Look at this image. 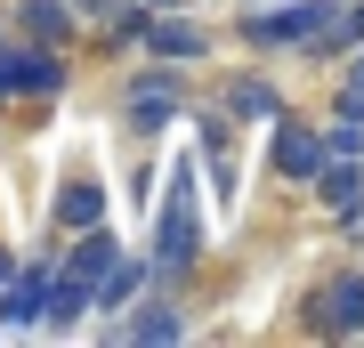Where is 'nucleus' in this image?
Returning <instances> with one entry per match:
<instances>
[{
	"label": "nucleus",
	"mask_w": 364,
	"mask_h": 348,
	"mask_svg": "<svg viewBox=\"0 0 364 348\" xmlns=\"http://www.w3.org/2000/svg\"><path fill=\"white\" fill-rule=\"evenodd\" d=\"M203 243V227H195V170H178L170 179V203H162V227H154V268H186Z\"/></svg>",
	"instance_id": "f257e3e1"
},
{
	"label": "nucleus",
	"mask_w": 364,
	"mask_h": 348,
	"mask_svg": "<svg viewBox=\"0 0 364 348\" xmlns=\"http://www.w3.org/2000/svg\"><path fill=\"white\" fill-rule=\"evenodd\" d=\"M332 25V9H324V0H308V9H284V16H251V41H259V49H284V41H316V33H324Z\"/></svg>",
	"instance_id": "f03ea898"
},
{
	"label": "nucleus",
	"mask_w": 364,
	"mask_h": 348,
	"mask_svg": "<svg viewBox=\"0 0 364 348\" xmlns=\"http://www.w3.org/2000/svg\"><path fill=\"white\" fill-rule=\"evenodd\" d=\"M41 300H49V275H9V284H0V324H16V332H25V324H41Z\"/></svg>",
	"instance_id": "7ed1b4c3"
},
{
	"label": "nucleus",
	"mask_w": 364,
	"mask_h": 348,
	"mask_svg": "<svg viewBox=\"0 0 364 348\" xmlns=\"http://www.w3.org/2000/svg\"><path fill=\"white\" fill-rule=\"evenodd\" d=\"M138 41H146L154 57H178V65L203 57V33H195V25H170V16H138Z\"/></svg>",
	"instance_id": "20e7f679"
},
{
	"label": "nucleus",
	"mask_w": 364,
	"mask_h": 348,
	"mask_svg": "<svg viewBox=\"0 0 364 348\" xmlns=\"http://www.w3.org/2000/svg\"><path fill=\"white\" fill-rule=\"evenodd\" d=\"M324 332H340V340L364 332V275H340V284L324 292Z\"/></svg>",
	"instance_id": "39448f33"
},
{
	"label": "nucleus",
	"mask_w": 364,
	"mask_h": 348,
	"mask_svg": "<svg viewBox=\"0 0 364 348\" xmlns=\"http://www.w3.org/2000/svg\"><path fill=\"white\" fill-rule=\"evenodd\" d=\"M114 259H122V243H114V235H105V227H81V243H73V268H65V275H73V284H97Z\"/></svg>",
	"instance_id": "423d86ee"
},
{
	"label": "nucleus",
	"mask_w": 364,
	"mask_h": 348,
	"mask_svg": "<svg viewBox=\"0 0 364 348\" xmlns=\"http://www.w3.org/2000/svg\"><path fill=\"white\" fill-rule=\"evenodd\" d=\"M170 114H178V90L170 81H130V122L138 130H162Z\"/></svg>",
	"instance_id": "0eeeda50"
},
{
	"label": "nucleus",
	"mask_w": 364,
	"mask_h": 348,
	"mask_svg": "<svg viewBox=\"0 0 364 348\" xmlns=\"http://www.w3.org/2000/svg\"><path fill=\"white\" fill-rule=\"evenodd\" d=\"M16 16H25V33L41 41V49H57V41L73 33V16H65V0H25V9H16Z\"/></svg>",
	"instance_id": "6e6552de"
},
{
	"label": "nucleus",
	"mask_w": 364,
	"mask_h": 348,
	"mask_svg": "<svg viewBox=\"0 0 364 348\" xmlns=\"http://www.w3.org/2000/svg\"><path fill=\"white\" fill-rule=\"evenodd\" d=\"M275 170H299V179H316V170H324V146H316L308 130H291V122H284V138H275Z\"/></svg>",
	"instance_id": "1a4fd4ad"
},
{
	"label": "nucleus",
	"mask_w": 364,
	"mask_h": 348,
	"mask_svg": "<svg viewBox=\"0 0 364 348\" xmlns=\"http://www.w3.org/2000/svg\"><path fill=\"white\" fill-rule=\"evenodd\" d=\"M57 219H65V227H97V219H105V194H97L90 179H73L65 194H57Z\"/></svg>",
	"instance_id": "9d476101"
},
{
	"label": "nucleus",
	"mask_w": 364,
	"mask_h": 348,
	"mask_svg": "<svg viewBox=\"0 0 364 348\" xmlns=\"http://www.w3.org/2000/svg\"><path fill=\"white\" fill-rule=\"evenodd\" d=\"M186 324H178V308H162V300H146V308L122 324V340H178Z\"/></svg>",
	"instance_id": "9b49d317"
},
{
	"label": "nucleus",
	"mask_w": 364,
	"mask_h": 348,
	"mask_svg": "<svg viewBox=\"0 0 364 348\" xmlns=\"http://www.w3.org/2000/svg\"><path fill=\"white\" fill-rule=\"evenodd\" d=\"M227 105H235V114H284V105H275V90H267V81H227Z\"/></svg>",
	"instance_id": "f8f14e48"
},
{
	"label": "nucleus",
	"mask_w": 364,
	"mask_h": 348,
	"mask_svg": "<svg viewBox=\"0 0 364 348\" xmlns=\"http://www.w3.org/2000/svg\"><path fill=\"white\" fill-rule=\"evenodd\" d=\"M316 41H324V49H356V41H364V0H356L348 16H332V25L316 33Z\"/></svg>",
	"instance_id": "ddd939ff"
},
{
	"label": "nucleus",
	"mask_w": 364,
	"mask_h": 348,
	"mask_svg": "<svg viewBox=\"0 0 364 348\" xmlns=\"http://www.w3.org/2000/svg\"><path fill=\"white\" fill-rule=\"evenodd\" d=\"M348 114H364V57H356V73H348Z\"/></svg>",
	"instance_id": "4468645a"
},
{
	"label": "nucleus",
	"mask_w": 364,
	"mask_h": 348,
	"mask_svg": "<svg viewBox=\"0 0 364 348\" xmlns=\"http://www.w3.org/2000/svg\"><path fill=\"white\" fill-rule=\"evenodd\" d=\"M138 9H186V0H138Z\"/></svg>",
	"instance_id": "2eb2a0df"
},
{
	"label": "nucleus",
	"mask_w": 364,
	"mask_h": 348,
	"mask_svg": "<svg viewBox=\"0 0 364 348\" xmlns=\"http://www.w3.org/2000/svg\"><path fill=\"white\" fill-rule=\"evenodd\" d=\"M9 275H16V268H9V251H0V284H9Z\"/></svg>",
	"instance_id": "dca6fc26"
}]
</instances>
